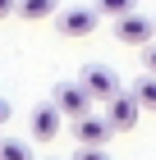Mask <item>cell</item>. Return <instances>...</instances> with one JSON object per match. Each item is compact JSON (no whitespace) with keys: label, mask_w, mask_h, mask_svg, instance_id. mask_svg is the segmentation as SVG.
Here are the masks:
<instances>
[{"label":"cell","mask_w":156,"mask_h":160,"mask_svg":"<svg viewBox=\"0 0 156 160\" xmlns=\"http://www.w3.org/2000/svg\"><path fill=\"white\" fill-rule=\"evenodd\" d=\"M0 160H32V142L28 137H0Z\"/></svg>","instance_id":"obj_10"},{"label":"cell","mask_w":156,"mask_h":160,"mask_svg":"<svg viewBox=\"0 0 156 160\" xmlns=\"http://www.w3.org/2000/svg\"><path fill=\"white\" fill-rule=\"evenodd\" d=\"M143 64H147V69L156 73V41H152V46H143Z\"/></svg>","instance_id":"obj_13"},{"label":"cell","mask_w":156,"mask_h":160,"mask_svg":"<svg viewBox=\"0 0 156 160\" xmlns=\"http://www.w3.org/2000/svg\"><path fill=\"white\" fill-rule=\"evenodd\" d=\"M60 123H64V110L55 105V101L37 105V110H32V119H28V128H32V142H55V137H60Z\"/></svg>","instance_id":"obj_6"},{"label":"cell","mask_w":156,"mask_h":160,"mask_svg":"<svg viewBox=\"0 0 156 160\" xmlns=\"http://www.w3.org/2000/svg\"><path fill=\"white\" fill-rule=\"evenodd\" d=\"M51 160H55V156H51Z\"/></svg>","instance_id":"obj_16"},{"label":"cell","mask_w":156,"mask_h":160,"mask_svg":"<svg viewBox=\"0 0 156 160\" xmlns=\"http://www.w3.org/2000/svg\"><path fill=\"white\" fill-rule=\"evenodd\" d=\"M73 160H110V151H106V147H78Z\"/></svg>","instance_id":"obj_12"},{"label":"cell","mask_w":156,"mask_h":160,"mask_svg":"<svg viewBox=\"0 0 156 160\" xmlns=\"http://www.w3.org/2000/svg\"><path fill=\"white\" fill-rule=\"evenodd\" d=\"M9 114H14V110H9V101H0V123H9Z\"/></svg>","instance_id":"obj_15"},{"label":"cell","mask_w":156,"mask_h":160,"mask_svg":"<svg viewBox=\"0 0 156 160\" xmlns=\"http://www.w3.org/2000/svg\"><path fill=\"white\" fill-rule=\"evenodd\" d=\"M19 14H23V18H55V14H60V0H19Z\"/></svg>","instance_id":"obj_8"},{"label":"cell","mask_w":156,"mask_h":160,"mask_svg":"<svg viewBox=\"0 0 156 160\" xmlns=\"http://www.w3.org/2000/svg\"><path fill=\"white\" fill-rule=\"evenodd\" d=\"M96 9H101V18H124L138 9V0H96Z\"/></svg>","instance_id":"obj_11"},{"label":"cell","mask_w":156,"mask_h":160,"mask_svg":"<svg viewBox=\"0 0 156 160\" xmlns=\"http://www.w3.org/2000/svg\"><path fill=\"white\" fill-rule=\"evenodd\" d=\"M51 101L64 110V119H83V114H92V105H96V96L83 87V78H78V82H55Z\"/></svg>","instance_id":"obj_1"},{"label":"cell","mask_w":156,"mask_h":160,"mask_svg":"<svg viewBox=\"0 0 156 160\" xmlns=\"http://www.w3.org/2000/svg\"><path fill=\"white\" fill-rule=\"evenodd\" d=\"M78 78H83V87L101 101V105L120 96V78H115V69H106V64H83V73H78Z\"/></svg>","instance_id":"obj_4"},{"label":"cell","mask_w":156,"mask_h":160,"mask_svg":"<svg viewBox=\"0 0 156 160\" xmlns=\"http://www.w3.org/2000/svg\"><path fill=\"white\" fill-rule=\"evenodd\" d=\"M129 92L143 101V110H156V73H152V69H147L143 78H133V87H129Z\"/></svg>","instance_id":"obj_9"},{"label":"cell","mask_w":156,"mask_h":160,"mask_svg":"<svg viewBox=\"0 0 156 160\" xmlns=\"http://www.w3.org/2000/svg\"><path fill=\"white\" fill-rule=\"evenodd\" d=\"M9 14H19V0H0V18H9Z\"/></svg>","instance_id":"obj_14"},{"label":"cell","mask_w":156,"mask_h":160,"mask_svg":"<svg viewBox=\"0 0 156 160\" xmlns=\"http://www.w3.org/2000/svg\"><path fill=\"white\" fill-rule=\"evenodd\" d=\"M115 133L120 128L110 123V114H83V119H73V142L78 147H106Z\"/></svg>","instance_id":"obj_2"},{"label":"cell","mask_w":156,"mask_h":160,"mask_svg":"<svg viewBox=\"0 0 156 160\" xmlns=\"http://www.w3.org/2000/svg\"><path fill=\"white\" fill-rule=\"evenodd\" d=\"M96 18H101V9H87V5H73V9H60L55 14V28H60L64 37H87V32H96Z\"/></svg>","instance_id":"obj_5"},{"label":"cell","mask_w":156,"mask_h":160,"mask_svg":"<svg viewBox=\"0 0 156 160\" xmlns=\"http://www.w3.org/2000/svg\"><path fill=\"white\" fill-rule=\"evenodd\" d=\"M138 110H143V101L133 96V92H120L115 101H106V114H110V123L120 133H133L138 128Z\"/></svg>","instance_id":"obj_7"},{"label":"cell","mask_w":156,"mask_h":160,"mask_svg":"<svg viewBox=\"0 0 156 160\" xmlns=\"http://www.w3.org/2000/svg\"><path fill=\"white\" fill-rule=\"evenodd\" d=\"M152 37H156V18H143L138 9L115 18V41L120 46H152Z\"/></svg>","instance_id":"obj_3"}]
</instances>
